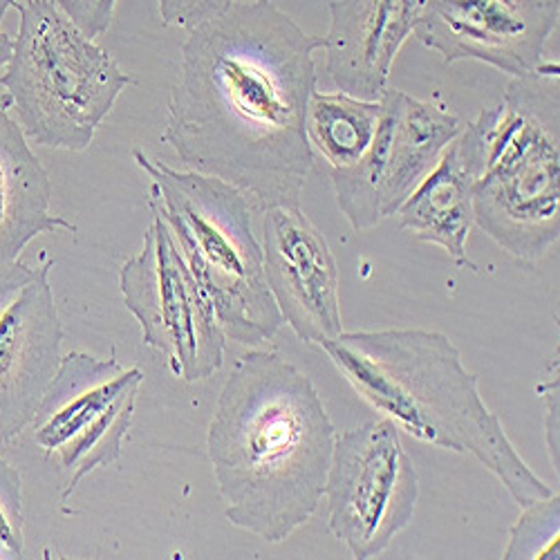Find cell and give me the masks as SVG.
<instances>
[{
	"mask_svg": "<svg viewBox=\"0 0 560 560\" xmlns=\"http://www.w3.org/2000/svg\"><path fill=\"white\" fill-rule=\"evenodd\" d=\"M516 525L509 532V542L504 547V560H540L556 558L560 545V498L551 493L527 506Z\"/></svg>",
	"mask_w": 560,
	"mask_h": 560,
	"instance_id": "obj_18",
	"label": "cell"
},
{
	"mask_svg": "<svg viewBox=\"0 0 560 560\" xmlns=\"http://www.w3.org/2000/svg\"><path fill=\"white\" fill-rule=\"evenodd\" d=\"M558 19L560 0H427L415 34L444 66L480 61L516 79L547 61Z\"/></svg>",
	"mask_w": 560,
	"mask_h": 560,
	"instance_id": "obj_12",
	"label": "cell"
},
{
	"mask_svg": "<svg viewBox=\"0 0 560 560\" xmlns=\"http://www.w3.org/2000/svg\"><path fill=\"white\" fill-rule=\"evenodd\" d=\"M323 36L271 0L233 3L182 45L162 142L179 162L224 179L254 211L299 207L314 151L307 104Z\"/></svg>",
	"mask_w": 560,
	"mask_h": 560,
	"instance_id": "obj_1",
	"label": "cell"
},
{
	"mask_svg": "<svg viewBox=\"0 0 560 560\" xmlns=\"http://www.w3.org/2000/svg\"><path fill=\"white\" fill-rule=\"evenodd\" d=\"M476 177L478 162L457 135L435 168L417 184L395 215L399 218V226L415 238L444 249L455 267L478 273V265L469 258V236L476 224Z\"/></svg>",
	"mask_w": 560,
	"mask_h": 560,
	"instance_id": "obj_15",
	"label": "cell"
},
{
	"mask_svg": "<svg viewBox=\"0 0 560 560\" xmlns=\"http://www.w3.org/2000/svg\"><path fill=\"white\" fill-rule=\"evenodd\" d=\"M382 119V100L368 102L348 92H318L310 97L305 132L312 151L330 168H346L361 160L375 139Z\"/></svg>",
	"mask_w": 560,
	"mask_h": 560,
	"instance_id": "obj_17",
	"label": "cell"
},
{
	"mask_svg": "<svg viewBox=\"0 0 560 560\" xmlns=\"http://www.w3.org/2000/svg\"><path fill=\"white\" fill-rule=\"evenodd\" d=\"M57 3L90 38L108 32L117 8V0H57Z\"/></svg>",
	"mask_w": 560,
	"mask_h": 560,
	"instance_id": "obj_21",
	"label": "cell"
},
{
	"mask_svg": "<svg viewBox=\"0 0 560 560\" xmlns=\"http://www.w3.org/2000/svg\"><path fill=\"white\" fill-rule=\"evenodd\" d=\"M323 495L328 529L352 558L384 553L408 529L419 502V476L401 431L382 417L337 433Z\"/></svg>",
	"mask_w": 560,
	"mask_h": 560,
	"instance_id": "obj_9",
	"label": "cell"
},
{
	"mask_svg": "<svg viewBox=\"0 0 560 560\" xmlns=\"http://www.w3.org/2000/svg\"><path fill=\"white\" fill-rule=\"evenodd\" d=\"M262 267L280 316L305 343L343 332L339 267L328 241L301 207L262 213Z\"/></svg>",
	"mask_w": 560,
	"mask_h": 560,
	"instance_id": "obj_13",
	"label": "cell"
},
{
	"mask_svg": "<svg viewBox=\"0 0 560 560\" xmlns=\"http://www.w3.org/2000/svg\"><path fill=\"white\" fill-rule=\"evenodd\" d=\"M560 68L516 77L459 137L478 162L474 222L509 256L540 260L560 238Z\"/></svg>",
	"mask_w": 560,
	"mask_h": 560,
	"instance_id": "obj_4",
	"label": "cell"
},
{
	"mask_svg": "<svg viewBox=\"0 0 560 560\" xmlns=\"http://www.w3.org/2000/svg\"><path fill=\"white\" fill-rule=\"evenodd\" d=\"M16 3H19V0H0V23H3V19H5L8 10H10V8H14Z\"/></svg>",
	"mask_w": 560,
	"mask_h": 560,
	"instance_id": "obj_24",
	"label": "cell"
},
{
	"mask_svg": "<svg viewBox=\"0 0 560 560\" xmlns=\"http://www.w3.org/2000/svg\"><path fill=\"white\" fill-rule=\"evenodd\" d=\"M231 5L233 0H158L162 23L189 32L222 16Z\"/></svg>",
	"mask_w": 560,
	"mask_h": 560,
	"instance_id": "obj_20",
	"label": "cell"
},
{
	"mask_svg": "<svg viewBox=\"0 0 560 560\" xmlns=\"http://www.w3.org/2000/svg\"><path fill=\"white\" fill-rule=\"evenodd\" d=\"M462 128V119L446 104L388 88L368 151L352 166L332 168L337 205L350 226L368 231L393 218Z\"/></svg>",
	"mask_w": 560,
	"mask_h": 560,
	"instance_id": "obj_10",
	"label": "cell"
},
{
	"mask_svg": "<svg viewBox=\"0 0 560 560\" xmlns=\"http://www.w3.org/2000/svg\"><path fill=\"white\" fill-rule=\"evenodd\" d=\"M52 267V260L0 267V444L14 442L32 424L61 363L63 325Z\"/></svg>",
	"mask_w": 560,
	"mask_h": 560,
	"instance_id": "obj_11",
	"label": "cell"
},
{
	"mask_svg": "<svg viewBox=\"0 0 560 560\" xmlns=\"http://www.w3.org/2000/svg\"><path fill=\"white\" fill-rule=\"evenodd\" d=\"M12 55H14V38L8 32H0V72L10 66Z\"/></svg>",
	"mask_w": 560,
	"mask_h": 560,
	"instance_id": "obj_23",
	"label": "cell"
},
{
	"mask_svg": "<svg viewBox=\"0 0 560 560\" xmlns=\"http://www.w3.org/2000/svg\"><path fill=\"white\" fill-rule=\"evenodd\" d=\"M142 386L144 372L124 368L117 357L100 359L88 352L61 357L32 419L36 446L57 457L61 471L68 474L61 502L90 474L121 457Z\"/></svg>",
	"mask_w": 560,
	"mask_h": 560,
	"instance_id": "obj_8",
	"label": "cell"
},
{
	"mask_svg": "<svg viewBox=\"0 0 560 560\" xmlns=\"http://www.w3.org/2000/svg\"><path fill=\"white\" fill-rule=\"evenodd\" d=\"M427 0H332L323 36L325 70L352 97L380 102L404 43L417 32Z\"/></svg>",
	"mask_w": 560,
	"mask_h": 560,
	"instance_id": "obj_14",
	"label": "cell"
},
{
	"mask_svg": "<svg viewBox=\"0 0 560 560\" xmlns=\"http://www.w3.org/2000/svg\"><path fill=\"white\" fill-rule=\"evenodd\" d=\"M536 393H538V397L545 404L547 453H549L553 471L558 476V446H560V442H558V372H556V377H551L547 382H540L536 386Z\"/></svg>",
	"mask_w": 560,
	"mask_h": 560,
	"instance_id": "obj_22",
	"label": "cell"
},
{
	"mask_svg": "<svg viewBox=\"0 0 560 560\" xmlns=\"http://www.w3.org/2000/svg\"><path fill=\"white\" fill-rule=\"evenodd\" d=\"M337 429L312 380L278 350L245 352L226 377L207 433L224 518L283 542L316 513Z\"/></svg>",
	"mask_w": 560,
	"mask_h": 560,
	"instance_id": "obj_2",
	"label": "cell"
},
{
	"mask_svg": "<svg viewBox=\"0 0 560 560\" xmlns=\"http://www.w3.org/2000/svg\"><path fill=\"white\" fill-rule=\"evenodd\" d=\"M25 513L21 474L0 457V560H16L25 553Z\"/></svg>",
	"mask_w": 560,
	"mask_h": 560,
	"instance_id": "obj_19",
	"label": "cell"
},
{
	"mask_svg": "<svg viewBox=\"0 0 560 560\" xmlns=\"http://www.w3.org/2000/svg\"><path fill=\"white\" fill-rule=\"evenodd\" d=\"M132 160L151 179L149 209L173 231L226 339L252 348L271 341L285 320L265 280L247 196L220 177L175 171L142 151H132Z\"/></svg>",
	"mask_w": 560,
	"mask_h": 560,
	"instance_id": "obj_5",
	"label": "cell"
},
{
	"mask_svg": "<svg viewBox=\"0 0 560 560\" xmlns=\"http://www.w3.org/2000/svg\"><path fill=\"white\" fill-rule=\"evenodd\" d=\"M14 8L19 36L0 83L19 126L45 149H90L130 77L57 0H25Z\"/></svg>",
	"mask_w": 560,
	"mask_h": 560,
	"instance_id": "obj_6",
	"label": "cell"
},
{
	"mask_svg": "<svg viewBox=\"0 0 560 560\" xmlns=\"http://www.w3.org/2000/svg\"><path fill=\"white\" fill-rule=\"evenodd\" d=\"M119 292L144 346L164 357L177 380L198 384L222 368V323L162 215L153 213L142 252L121 265Z\"/></svg>",
	"mask_w": 560,
	"mask_h": 560,
	"instance_id": "obj_7",
	"label": "cell"
},
{
	"mask_svg": "<svg viewBox=\"0 0 560 560\" xmlns=\"http://www.w3.org/2000/svg\"><path fill=\"white\" fill-rule=\"evenodd\" d=\"M12 100L0 95V267L19 260L38 236L77 231L72 222L50 213L52 182L10 115Z\"/></svg>",
	"mask_w": 560,
	"mask_h": 560,
	"instance_id": "obj_16",
	"label": "cell"
},
{
	"mask_svg": "<svg viewBox=\"0 0 560 560\" xmlns=\"http://www.w3.org/2000/svg\"><path fill=\"white\" fill-rule=\"evenodd\" d=\"M357 395L401 433L429 446L474 455L518 506L551 495L485 404L480 377L435 330L341 332L318 343Z\"/></svg>",
	"mask_w": 560,
	"mask_h": 560,
	"instance_id": "obj_3",
	"label": "cell"
}]
</instances>
